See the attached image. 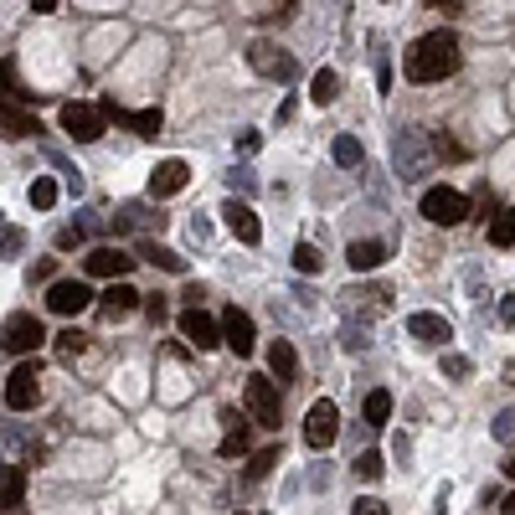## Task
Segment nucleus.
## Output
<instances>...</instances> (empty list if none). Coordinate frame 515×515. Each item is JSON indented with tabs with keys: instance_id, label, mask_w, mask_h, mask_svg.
<instances>
[{
	"instance_id": "nucleus-32",
	"label": "nucleus",
	"mask_w": 515,
	"mask_h": 515,
	"mask_svg": "<svg viewBox=\"0 0 515 515\" xmlns=\"http://www.w3.org/2000/svg\"><path fill=\"white\" fill-rule=\"evenodd\" d=\"M278 464V449H263V453H253V464H248V480H263L268 469Z\"/></svg>"
},
{
	"instance_id": "nucleus-33",
	"label": "nucleus",
	"mask_w": 515,
	"mask_h": 515,
	"mask_svg": "<svg viewBox=\"0 0 515 515\" xmlns=\"http://www.w3.org/2000/svg\"><path fill=\"white\" fill-rule=\"evenodd\" d=\"M495 438L500 443H515V407H505V413L495 418Z\"/></svg>"
},
{
	"instance_id": "nucleus-34",
	"label": "nucleus",
	"mask_w": 515,
	"mask_h": 515,
	"mask_svg": "<svg viewBox=\"0 0 515 515\" xmlns=\"http://www.w3.org/2000/svg\"><path fill=\"white\" fill-rule=\"evenodd\" d=\"M443 371H449V376H469V355H459V351H443Z\"/></svg>"
},
{
	"instance_id": "nucleus-35",
	"label": "nucleus",
	"mask_w": 515,
	"mask_h": 515,
	"mask_svg": "<svg viewBox=\"0 0 515 515\" xmlns=\"http://www.w3.org/2000/svg\"><path fill=\"white\" fill-rule=\"evenodd\" d=\"M145 315H150L155 325H160L165 315H170V305H165V294H150V299H145Z\"/></svg>"
},
{
	"instance_id": "nucleus-42",
	"label": "nucleus",
	"mask_w": 515,
	"mask_h": 515,
	"mask_svg": "<svg viewBox=\"0 0 515 515\" xmlns=\"http://www.w3.org/2000/svg\"><path fill=\"white\" fill-rule=\"evenodd\" d=\"M500 515H515V490H510L505 500H500Z\"/></svg>"
},
{
	"instance_id": "nucleus-4",
	"label": "nucleus",
	"mask_w": 515,
	"mask_h": 515,
	"mask_svg": "<svg viewBox=\"0 0 515 515\" xmlns=\"http://www.w3.org/2000/svg\"><path fill=\"white\" fill-rule=\"evenodd\" d=\"M423 217L433 227H459L469 217V196L453 186H433V191H423Z\"/></svg>"
},
{
	"instance_id": "nucleus-28",
	"label": "nucleus",
	"mask_w": 515,
	"mask_h": 515,
	"mask_svg": "<svg viewBox=\"0 0 515 515\" xmlns=\"http://www.w3.org/2000/svg\"><path fill=\"white\" fill-rule=\"evenodd\" d=\"M294 268H299V274H320L325 268L320 248H315V242H299V248H294Z\"/></svg>"
},
{
	"instance_id": "nucleus-26",
	"label": "nucleus",
	"mask_w": 515,
	"mask_h": 515,
	"mask_svg": "<svg viewBox=\"0 0 515 515\" xmlns=\"http://www.w3.org/2000/svg\"><path fill=\"white\" fill-rule=\"evenodd\" d=\"M490 242H495V248H515V207H505L495 222H490Z\"/></svg>"
},
{
	"instance_id": "nucleus-13",
	"label": "nucleus",
	"mask_w": 515,
	"mask_h": 515,
	"mask_svg": "<svg viewBox=\"0 0 515 515\" xmlns=\"http://www.w3.org/2000/svg\"><path fill=\"white\" fill-rule=\"evenodd\" d=\"M222 222H227V232H232L238 242H248V248L263 238V227H258V211L248 207V201H238V196H232V201H222Z\"/></svg>"
},
{
	"instance_id": "nucleus-37",
	"label": "nucleus",
	"mask_w": 515,
	"mask_h": 515,
	"mask_svg": "<svg viewBox=\"0 0 515 515\" xmlns=\"http://www.w3.org/2000/svg\"><path fill=\"white\" fill-rule=\"evenodd\" d=\"M351 515H386V505L366 495V500H355V510H351Z\"/></svg>"
},
{
	"instance_id": "nucleus-38",
	"label": "nucleus",
	"mask_w": 515,
	"mask_h": 515,
	"mask_svg": "<svg viewBox=\"0 0 515 515\" xmlns=\"http://www.w3.org/2000/svg\"><path fill=\"white\" fill-rule=\"evenodd\" d=\"M294 16V5H278V11H263V26H284Z\"/></svg>"
},
{
	"instance_id": "nucleus-39",
	"label": "nucleus",
	"mask_w": 515,
	"mask_h": 515,
	"mask_svg": "<svg viewBox=\"0 0 515 515\" xmlns=\"http://www.w3.org/2000/svg\"><path fill=\"white\" fill-rule=\"evenodd\" d=\"M78 242H83L78 227H63V232H57V248H78Z\"/></svg>"
},
{
	"instance_id": "nucleus-7",
	"label": "nucleus",
	"mask_w": 515,
	"mask_h": 515,
	"mask_svg": "<svg viewBox=\"0 0 515 515\" xmlns=\"http://www.w3.org/2000/svg\"><path fill=\"white\" fill-rule=\"evenodd\" d=\"M88 305H93V289H88L83 278H57V284H47V309L52 315L73 320V315H83Z\"/></svg>"
},
{
	"instance_id": "nucleus-24",
	"label": "nucleus",
	"mask_w": 515,
	"mask_h": 515,
	"mask_svg": "<svg viewBox=\"0 0 515 515\" xmlns=\"http://www.w3.org/2000/svg\"><path fill=\"white\" fill-rule=\"evenodd\" d=\"M140 258H150L155 268H165V274H186V258L176 253V248H160V242H145L140 248Z\"/></svg>"
},
{
	"instance_id": "nucleus-18",
	"label": "nucleus",
	"mask_w": 515,
	"mask_h": 515,
	"mask_svg": "<svg viewBox=\"0 0 515 515\" xmlns=\"http://www.w3.org/2000/svg\"><path fill=\"white\" fill-rule=\"evenodd\" d=\"M0 134H5V140H32V134H42V129H36V119L26 109L0 103Z\"/></svg>"
},
{
	"instance_id": "nucleus-40",
	"label": "nucleus",
	"mask_w": 515,
	"mask_h": 515,
	"mask_svg": "<svg viewBox=\"0 0 515 515\" xmlns=\"http://www.w3.org/2000/svg\"><path fill=\"white\" fill-rule=\"evenodd\" d=\"M500 325H515V294H505V299H500Z\"/></svg>"
},
{
	"instance_id": "nucleus-43",
	"label": "nucleus",
	"mask_w": 515,
	"mask_h": 515,
	"mask_svg": "<svg viewBox=\"0 0 515 515\" xmlns=\"http://www.w3.org/2000/svg\"><path fill=\"white\" fill-rule=\"evenodd\" d=\"M500 469H505V474H510V480H515V453H510V459H505V464H500Z\"/></svg>"
},
{
	"instance_id": "nucleus-3",
	"label": "nucleus",
	"mask_w": 515,
	"mask_h": 515,
	"mask_svg": "<svg viewBox=\"0 0 515 515\" xmlns=\"http://www.w3.org/2000/svg\"><path fill=\"white\" fill-rule=\"evenodd\" d=\"M42 403V361H21L11 376H5V407L11 413H32V407Z\"/></svg>"
},
{
	"instance_id": "nucleus-9",
	"label": "nucleus",
	"mask_w": 515,
	"mask_h": 515,
	"mask_svg": "<svg viewBox=\"0 0 515 515\" xmlns=\"http://www.w3.org/2000/svg\"><path fill=\"white\" fill-rule=\"evenodd\" d=\"M248 63H253V73H263V78H274V83L294 78V57L278 52L274 42H253V47H248Z\"/></svg>"
},
{
	"instance_id": "nucleus-21",
	"label": "nucleus",
	"mask_w": 515,
	"mask_h": 515,
	"mask_svg": "<svg viewBox=\"0 0 515 515\" xmlns=\"http://www.w3.org/2000/svg\"><path fill=\"white\" fill-rule=\"evenodd\" d=\"M335 98H340V73L335 67H320V73L309 78V103L325 109V103H335Z\"/></svg>"
},
{
	"instance_id": "nucleus-8",
	"label": "nucleus",
	"mask_w": 515,
	"mask_h": 515,
	"mask_svg": "<svg viewBox=\"0 0 515 515\" xmlns=\"http://www.w3.org/2000/svg\"><path fill=\"white\" fill-rule=\"evenodd\" d=\"M242 403L258 418V428H278V386L268 376H253V382L242 386Z\"/></svg>"
},
{
	"instance_id": "nucleus-25",
	"label": "nucleus",
	"mask_w": 515,
	"mask_h": 515,
	"mask_svg": "<svg viewBox=\"0 0 515 515\" xmlns=\"http://www.w3.org/2000/svg\"><path fill=\"white\" fill-rule=\"evenodd\" d=\"M26 196H32V207H36V211H52V207H57V196H63V186H57L52 176H36Z\"/></svg>"
},
{
	"instance_id": "nucleus-16",
	"label": "nucleus",
	"mask_w": 515,
	"mask_h": 515,
	"mask_svg": "<svg viewBox=\"0 0 515 515\" xmlns=\"http://www.w3.org/2000/svg\"><path fill=\"white\" fill-rule=\"evenodd\" d=\"M222 345L238 355H253V315H242V309H227L222 315Z\"/></svg>"
},
{
	"instance_id": "nucleus-30",
	"label": "nucleus",
	"mask_w": 515,
	"mask_h": 515,
	"mask_svg": "<svg viewBox=\"0 0 515 515\" xmlns=\"http://www.w3.org/2000/svg\"><path fill=\"white\" fill-rule=\"evenodd\" d=\"M330 155H335V165H345V170H355V165H361V145H355L351 134H340L335 145H330Z\"/></svg>"
},
{
	"instance_id": "nucleus-36",
	"label": "nucleus",
	"mask_w": 515,
	"mask_h": 515,
	"mask_svg": "<svg viewBox=\"0 0 515 515\" xmlns=\"http://www.w3.org/2000/svg\"><path fill=\"white\" fill-rule=\"evenodd\" d=\"M0 253H21V232L0 222Z\"/></svg>"
},
{
	"instance_id": "nucleus-17",
	"label": "nucleus",
	"mask_w": 515,
	"mask_h": 515,
	"mask_svg": "<svg viewBox=\"0 0 515 515\" xmlns=\"http://www.w3.org/2000/svg\"><path fill=\"white\" fill-rule=\"evenodd\" d=\"M134 309H145V294H134L129 284H109V289H103V315H109V320H124Z\"/></svg>"
},
{
	"instance_id": "nucleus-22",
	"label": "nucleus",
	"mask_w": 515,
	"mask_h": 515,
	"mask_svg": "<svg viewBox=\"0 0 515 515\" xmlns=\"http://www.w3.org/2000/svg\"><path fill=\"white\" fill-rule=\"evenodd\" d=\"M268 371H274L278 382H294V371H299V355H294L289 340H274V345H268Z\"/></svg>"
},
{
	"instance_id": "nucleus-19",
	"label": "nucleus",
	"mask_w": 515,
	"mask_h": 515,
	"mask_svg": "<svg viewBox=\"0 0 515 515\" xmlns=\"http://www.w3.org/2000/svg\"><path fill=\"white\" fill-rule=\"evenodd\" d=\"M21 500H26V469L21 464L0 469V505H5V510H21Z\"/></svg>"
},
{
	"instance_id": "nucleus-29",
	"label": "nucleus",
	"mask_w": 515,
	"mask_h": 515,
	"mask_svg": "<svg viewBox=\"0 0 515 515\" xmlns=\"http://www.w3.org/2000/svg\"><path fill=\"white\" fill-rule=\"evenodd\" d=\"M386 418H392V392H371L366 397V423L371 428H382Z\"/></svg>"
},
{
	"instance_id": "nucleus-14",
	"label": "nucleus",
	"mask_w": 515,
	"mask_h": 515,
	"mask_svg": "<svg viewBox=\"0 0 515 515\" xmlns=\"http://www.w3.org/2000/svg\"><path fill=\"white\" fill-rule=\"evenodd\" d=\"M407 335L423 340V345H449L453 325L443 320V315H433V309H418V315H407Z\"/></svg>"
},
{
	"instance_id": "nucleus-2",
	"label": "nucleus",
	"mask_w": 515,
	"mask_h": 515,
	"mask_svg": "<svg viewBox=\"0 0 515 515\" xmlns=\"http://www.w3.org/2000/svg\"><path fill=\"white\" fill-rule=\"evenodd\" d=\"M42 345H47V330H42V320H36L32 309L5 315V325H0V351H11V355H21V361H32Z\"/></svg>"
},
{
	"instance_id": "nucleus-6",
	"label": "nucleus",
	"mask_w": 515,
	"mask_h": 515,
	"mask_svg": "<svg viewBox=\"0 0 515 515\" xmlns=\"http://www.w3.org/2000/svg\"><path fill=\"white\" fill-rule=\"evenodd\" d=\"M335 438H340V407L330 403V397H320V403L305 413V443H309L315 453H325Z\"/></svg>"
},
{
	"instance_id": "nucleus-12",
	"label": "nucleus",
	"mask_w": 515,
	"mask_h": 515,
	"mask_svg": "<svg viewBox=\"0 0 515 515\" xmlns=\"http://www.w3.org/2000/svg\"><path fill=\"white\" fill-rule=\"evenodd\" d=\"M180 335L191 340L196 351H211V345H222V320H211L207 309H186L180 315Z\"/></svg>"
},
{
	"instance_id": "nucleus-44",
	"label": "nucleus",
	"mask_w": 515,
	"mask_h": 515,
	"mask_svg": "<svg viewBox=\"0 0 515 515\" xmlns=\"http://www.w3.org/2000/svg\"><path fill=\"white\" fill-rule=\"evenodd\" d=\"M5 515H21V510H5Z\"/></svg>"
},
{
	"instance_id": "nucleus-5",
	"label": "nucleus",
	"mask_w": 515,
	"mask_h": 515,
	"mask_svg": "<svg viewBox=\"0 0 515 515\" xmlns=\"http://www.w3.org/2000/svg\"><path fill=\"white\" fill-rule=\"evenodd\" d=\"M57 119H63V129L73 134V140H83V145H88V140H98V134H103V124H109L103 103H83V98L63 103V113H57Z\"/></svg>"
},
{
	"instance_id": "nucleus-1",
	"label": "nucleus",
	"mask_w": 515,
	"mask_h": 515,
	"mask_svg": "<svg viewBox=\"0 0 515 515\" xmlns=\"http://www.w3.org/2000/svg\"><path fill=\"white\" fill-rule=\"evenodd\" d=\"M459 63H464V47H459V36L438 26V32L418 36V42L407 47L403 73H407L413 83H443L449 73H459Z\"/></svg>"
},
{
	"instance_id": "nucleus-31",
	"label": "nucleus",
	"mask_w": 515,
	"mask_h": 515,
	"mask_svg": "<svg viewBox=\"0 0 515 515\" xmlns=\"http://www.w3.org/2000/svg\"><path fill=\"white\" fill-rule=\"evenodd\" d=\"M88 351V335H83V330H73V325H67L63 335H57V355H63V361H73V355H83Z\"/></svg>"
},
{
	"instance_id": "nucleus-23",
	"label": "nucleus",
	"mask_w": 515,
	"mask_h": 515,
	"mask_svg": "<svg viewBox=\"0 0 515 515\" xmlns=\"http://www.w3.org/2000/svg\"><path fill=\"white\" fill-rule=\"evenodd\" d=\"M248 443H253V433L242 428L238 413H227V438H222V459H238V453H248Z\"/></svg>"
},
{
	"instance_id": "nucleus-11",
	"label": "nucleus",
	"mask_w": 515,
	"mask_h": 515,
	"mask_svg": "<svg viewBox=\"0 0 515 515\" xmlns=\"http://www.w3.org/2000/svg\"><path fill=\"white\" fill-rule=\"evenodd\" d=\"M103 113H109L113 124H124V129H134V134H140V140H155V134H160V109H119V103H113V98H103Z\"/></svg>"
},
{
	"instance_id": "nucleus-27",
	"label": "nucleus",
	"mask_w": 515,
	"mask_h": 515,
	"mask_svg": "<svg viewBox=\"0 0 515 515\" xmlns=\"http://www.w3.org/2000/svg\"><path fill=\"white\" fill-rule=\"evenodd\" d=\"M355 480H382V474H386V459H382V453H376V449H366V453H355Z\"/></svg>"
},
{
	"instance_id": "nucleus-10",
	"label": "nucleus",
	"mask_w": 515,
	"mask_h": 515,
	"mask_svg": "<svg viewBox=\"0 0 515 515\" xmlns=\"http://www.w3.org/2000/svg\"><path fill=\"white\" fill-rule=\"evenodd\" d=\"M83 268L93 278H109V284H124V274L134 268V258L124 253V248H93V253L83 258Z\"/></svg>"
},
{
	"instance_id": "nucleus-20",
	"label": "nucleus",
	"mask_w": 515,
	"mask_h": 515,
	"mask_svg": "<svg viewBox=\"0 0 515 515\" xmlns=\"http://www.w3.org/2000/svg\"><path fill=\"white\" fill-rule=\"evenodd\" d=\"M382 258H386V242H351V248H345V263H351L355 274L382 268Z\"/></svg>"
},
{
	"instance_id": "nucleus-15",
	"label": "nucleus",
	"mask_w": 515,
	"mask_h": 515,
	"mask_svg": "<svg viewBox=\"0 0 515 515\" xmlns=\"http://www.w3.org/2000/svg\"><path fill=\"white\" fill-rule=\"evenodd\" d=\"M186 180H191V165H186V160H160V165H155V176H150V196L165 201V196L186 191Z\"/></svg>"
},
{
	"instance_id": "nucleus-41",
	"label": "nucleus",
	"mask_w": 515,
	"mask_h": 515,
	"mask_svg": "<svg viewBox=\"0 0 515 515\" xmlns=\"http://www.w3.org/2000/svg\"><path fill=\"white\" fill-rule=\"evenodd\" d=\"M52 268H57V263H52V258H42V263L32 268V278H52ZM52 284H57V278H52Z\"/></svg>"
}]
</instances>
